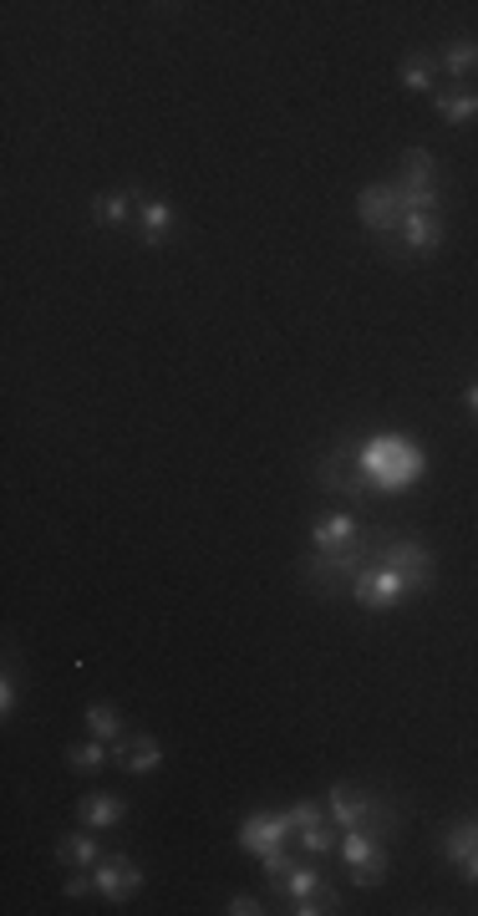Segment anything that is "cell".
I'll return each instance as SVG.
<instances>
[{"instance_id": "6da1fadb", "label": "cell", "mask_w": 478, "mask_h": 916, "mask_svg": "<svg viewBox=\"0 0 478 916\" xmlns=\"http://www.w3.org/2000/svg\"><path fill=\"white\" fill-rule=\"evenodd\" d=\"M361 469H367L371 489H387V495H392V489H407V484L422 474V448L397 438V434H382L361 448Z\"/></svg>"}, {"instance_id": "7a4b0ae2", "label": "cell", "mask_w": 478, "mask_h": 916, "mask_svg": "<svg viewBox=\"0 0 478 916\" xmlns=\"http://www.w3.org/2000/svg\"><path fill=\"white\" fill-rule=\"evenodd\" d=\"M371 560V540H357L347 550H316L300 560V576L306 586L321 596H351V580L361 576V566Z\"/></svg>"}, {"instance_id": "3957f363", "label": "cell", "mask_w": 478, "mask_h": 916, "mask_svg": "<svg viewBox=\"0 0 478 916\" xmlns=\"http://www.w3.org/2000/svg\"><path fill=\"white\" fill-rule=\"evenodd\" d=\"M326 809H331V825H341V830H377V835L397 830V809L382 795L357 789V784H331Z\"/></svg>"}, {"instance_id": "277c9868", "label": "cell", "mask_w": 478, "mask_h": 916, "mask_svg": "<svg viewBox=\"0 0 478 916\" xmlns=\"http://www.w3.org/2000/svg\"><path fill=\"white\" fill-rule=\"evenodd\" d=\"M371 560H382V566H392L397 576L412 586V596H422V591H432V555L422 550L412 535H392V530H382L377 540H371Z\"/></svg>"}, {"instance_id": "5b68a950", "label": "cell", "mask_w": 478, "mask_h": 916, "mask_svg": "<svg viewBox=\"0 0 478 916\" xmlns=\"http://www.w3.org/2000/svg\"><path fill=\"white\" fill-rule=\"evenodd\" d=\"M367 469H361V454L351 438H341V444L331 448V454L316 464V489H326V495H341V499H361L367 495Z\"/></svg>"}, {"instance_id": "8992f818", "label": "cell", "mask_w": 478, "mask_h": 916, "mask_svg": "<svg viewBox=\"0 0 478 916\" xmlns=\"http://www.w3.org/2000/svg\"><path fill=\"white\" fill-rule=\"evenodd\" d=\"M351 596H357L367 611H392V606H402L407 596H412V586H407V580L397 576L392 566H382V560H367V566H361V576L351 580Z\"/></svg>"}, {"instance_id": "52a82bcc", "label": "cell", "mask_w": 478, "mask_h": 916, "mask_svg": "<svg viewBox=\"0 0 478 916\" xmlns=\"http://www.w3.org/2000/svg\"><path fill=\"white\" fill-rule=\"evenodd\" d=\"M357 215L382 245L392 240V235H402V193H397V183H367V189L357 193Z\"/></svg>"}, {"instance_id": "ba28073f", "label": "cell", "mask_w": 478, "mask_h": 916, "mask_svg": "<svg viewBox=\"0 0 478 916\" xmlns=\"http://www.w3.org/2000/svg\"><path fill=\"white\" fill-rule=\"evenodd\" d=\"M341 856H347L357 886H382L387 880V845H382V835L377 830H347Z\"/></svg>"}, {"instance_id": "9c48e42d", "label": "cell", "mask_w": 478, "mask_h": 916, "mask_svg": "<svg viewBox=\"0 0 478 916\" xmlns=\"http://www.w3.org/2000/svg\"><path fill=\"white\" fill-rule=\"evenodd\" d=\"M290 825H296L300 845L306 850H316V856H326V850H336V830H331V809L316 805V799H300V805L286 809Z\"/></svg>"}, {"instance_id": "30bf717a", "label": "cell", "mask_w": 478, "mask_h": 916, "mask_svg": "<svg viewBox=\"0 0 478 916\" xmlns=\"http://www.w3.org/2000/svg\"><path fill=\"white\" fill-rule=\"evenodd\" d=\"M92 880H97V892H102L112 906H118V902H132V896H138V886H143V870L132 866L128 856H102V860L92 866Z\"/></svg>"}, {"instance_id": "8fae6325", "label": "cell", "mask_w": 478, "mask_h": 916, "mask_svg": "<svg viewBox=\"0 0 478 916\" xmlns=\"http://www.w3.org/2000/svg\"><path fill=\"white\" fill-rule=\"evenodd\" d=\"M286 835H296V825H290L286 809H280V815H250V820L239 825V845H245V850H255V856L280 850V845H286Z\"/></svg>"}, {"instance_id": "7c38bea8", "label": "cell", "mask_w": 478, "mask_h": 916, "mask_svg": "<svg viewBox=\"0 0 478 916\" xmlns=\"http://www.w3.org/2000/svg\"><path fill=\"white\" fill-rule=\"evenodd\" d=\"M112 759H118L128 774H153L158 764H163V744H158V738H148V734L118 738V744H112Z\"/></svg>"}, {"instance_id": "4fadbf2b", "label": "cell", "mask_w": 478, "mask_h": 916, "mask_svg": "<svg viewBox=\"0 0 478 916\" xmlns=\"http://www.w3.org/2000/svg\"><path fill=\"white\" fill-rule=\"evenodd\" d=\"M402 245L412 255H428L442 245V209H418L402 219Z\"/></svg>"}, {"instance_id": "5bb4252c", "label": "cell", "mask_w": 478, "mask_h": 916, "mask_svg": "<svg viewBox=\"0 0 478 916\" xmlns=\"http://www.w3.org/2000/svg\"><path fill=\"white\" fill-rule=\"evenodd\" d=\"M367 540V530L357 525V515H331V519H316L311 525V545L316 550H347V545Z\"/></svg>"}, {"instance_id": "9a60e30c", "label": "cell", "mask_w": 478, "mask_h": 916, "mask_svg": "<svg viewBox=\"0 0 478 916\" xmlns=\"http://www.w3.org/2000/svg\"><path fill=\"white\" fill-rule=\"evenodd\" d=\"M122 815H128V805H122L118 795H87L82 805H77V820H82L87 830H112Z\"/></svg>"}, {"instance_id": "2e32d148", "label": "cell", "mask_w": 478, "mask_h": 916, "mask_svg": "<svg viewBox=\"0 0 478 916\" xmlns=\"http://www.w3.org/2000/svg\"><path fill=\"white\" fill-rule=\"evenodd\" d=\"M270 886H276V892L286 896V902H300V896L326 892V880H321V870H316V866H290L286 876H280V880H270Z\"/></svg>"}, {"instance_id": "e0dca14e", "label": "cell", "mask_w": 478, "mask_h": 916, "mask_svg": "<svg viewBox=\"0 0 478 916\" xmlns=\"http://www.w3.org/2000/svg\"><path fill=\"white\" fill-rule=\"evenodd\" d=\"M138 229H143V245H163L168 229H173V209L163 199H143L138 205Z\"/></svg>"}, {"instance_id": "ac0fdd59", "label": "cell", "mask_w": 478, "mask_h": 916, "mask_svg": "<svg viewBox=\"0 0 478 916\" xmlns=\"http://www.w3.org/2000/svg\"><path fill=\"white\" fill-rule=\"evenodd\" d=\"M57 860H61V866H72V870H82V866H97V860H102V850H97L92 835H61V840H57Z\"/></svg>"}, {"instance_id": "d6986e66", "label": "cell", "mask_w": 478, "mask_h": 916, "mask_svg": "<svg viewBox=\"0 0 478 916\" xmlns=\"http://www.w3.org/2000/svg\"><path fill=\"white\" fill-rule=\"evenodd\" d=\"M108 759H112V744H108V738H97V734L87 738V744H72V748H67V764H72L77 774H97Z\"/></svg>"}, {"instance_id": "ffe728a7", "label": "cell", "mask_w": 478, "mask_h": 916, "mask_svg": "<svg viewBox=\"0 0 478 916\" xmlns=\"http://www.w3.org/2000/svg\"><path fill=\"white\" fill-rule=\"evenodd\" d=\"M478 850V820H458L448 825V835H442V856L454 860V866H464L468 856Z\"/></svg>"}, {"instance_id": "44dd1931", "label": "cell", "mask_w": 478, "mask_h": 916, "mask_svg": "<svg viewBox=\"0 0 478 916\" xmlns=\"http://www.w3.org/2000/svg\"><path fill=\"white\" fill-rule=\"evenodd\" d=\"M92 219L102 229L128 225V219H132V199H128V193H97V199H92Z\"/></svg>"}, {"instance_id": "7402d4cb", "label": "cell", "mask_w": 478, "mask_h": 916, "mask_svg": "<svg viewBox=\"0 0 478 916\" xmlns=\"http://www.w3.org/2000/svg\"><path fill=\"white\" fill-rule=\"evenodd\" d=\"M432 102H438V112H442L448 122H468V118H478V92H468V87H458V92H438Z\"/></svg>"}, {"instance_id": "603a6c76", "label": "cell", "mask_w": 478, "mask_h": 916, "mask_svg": "<svg viewBox=\"0 0 478 916\" xmlns=\"http://www.w3.org/2000/svg\"><path fill=\"white\" fill-rule=\"evenodd\" d=\"M438 67H442L448 77H468V72L478 67V41H454V47L438 57Z\"/></svg>"}, {"instance_id": "cb8c5ba5", "label": "cell", "mask_w": 478, "mask_h": 916, "mask_svg": "<svg viewBox=\"0 0 478 916\" xmlns=\"http://www.w3.org/2000/svg\"><path fill=\"white\" fill-rule=\"evenodd\" d=\"M87 728H92L97 738L118 744V738H122V713H118V708H108V703H92V708H87Z\"/></svg>"}, {"instance_id": "d4e9b609", "label": "cell", "mask_w": 478, "mask_h": 916, "mask_svg": "<svg viewBox=\"0 0 478 916\" xmlns=\"http://www.w3.org/2000/svg\"><path fill=\"white\" fill-rule=\"evenodd\" d=\"M290 912H296V916H331V912H341V896L326 886V892H316V896H300V902H290Z\"/></svg>"}, {"instance_id": "484cf974", "label": "cell", "mask_w": 478, "mask_h": 916, "mask_svg": "<svg viewBox=\"0 0 478 916\" xmlns=\"http://www.w3.org/2000/svg\"><path fill=\"white\" fill-rule=\"evenodd\" d=\"M402 87L407 92H428L432 87V57H407V67H402Z\"/></svg>"}, {"instance_id": "4316f807", "label": "cell", "mask_w": 478, "mask_h": 916, "mask_svg": "<svg viewBox=\"0 0 478 916\" xmlns=\"http://www.w3.org/2000/svg\"><path fill=\"white\" fill-rule=\"evenodd\" d=\"M260 866H265V880H280L290 866H296V860H290L286 850H270V856H260Z\"/></svg>"}, {"instance_id": "83f0119b", "label": "cell", "mask_w": 478, "mask_h": 916, "mask_svg": "<svg viewBox=\"0 0 478 916\" xmlns=\"http://www.w3.org/2000/svg\"><path fill=\"white\" fill-rule=\"evenodd\" d=\"M61 892L72 896V902H82L87 892H97V880H92V876H77V870H72V876H67V886H61Z\"/></svg>"}, {"instance_id": "f1b7e54d", "label": "cell", "mask_w": 478, "mask_h": 916, "mask_svg": "<svg viewBox=\"0 0 478 916\" xmlns=\"http://www.w3.org/2000/svg\"><path fill=\"white\" fill-rule=\"evenodd\" d=\"M225 912H229V916H260L265 906L255 902V896H229V906H225Z\"/></svg>"}, {"instance_id": "f546056e", "label": "cell", "mask_w": 478, "mask_h": 916, "mask_svg": "<svg viewBox=\"0 0 478 916\" xmlns=\"http://www.w3.org/2000/svg\"><path fill=\"white\" fill-rule=\"evenodd\" d=\"M0 713H6V718L16 713V677H11V673L0 677Z\"/></svg>"}, {"instance_id": "4dcf8cb0", "label": "cell", "mask_w": 478, "mask_h": 916, "mask_svg": "<svg viewBox=\"0 0 478 916\" xmlns=\"http://www.w3.org/2000/svg\"><path fill=\"white\" fill-rule=\"evenodd\" d=\"M458 870H464V880H468V886H478V850H474V856H468Z\"/></svg>"}, {"instance_id": "1f68e13d", "label": "cell", "mask_w": 478, "mask_h": 916, "mask_svg": "<svg viewBox=\"0 0 478 916\" xmlns=\"http://www.w3.org/2000/svg\"><path fill=\"white\" fill-rule=\"evenodd\" d=\"M464 398H468V408H474V412H478V387H468Z\"/></svg>"}]
</instances>
